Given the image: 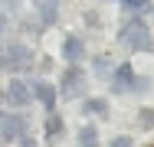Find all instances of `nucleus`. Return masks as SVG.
<instances>
[{"label":"nucleus","mask_w":154,"mask_h":147,"mask_svg":"<svg viewBox=\"0 0 154 147\" xmlns=\"http://www.w3.org/2000/svg\"><path fill=\"white\" fill-rule=\"evenodd\" d=\"M0 3H3V7H7V10H13V7H17V3H20V0H0Z\"/></svg>","instance_id":"a211bd4d"},{"label":"nucleus","mask_w":154,"mask_h":147,"mask_svg":"<svg viewBox=\"0 0 154 147\" xmlns=\"http://www.w3.org/2000/svg\"><path fill=\"white\" fill-rule=\"evenodd\" d=\"M82 108H85V115H98V118L108 115V101H105V98H89Z\"/></svg>","instance_id":"f8f14e48"},{"label":"nucleus","mask_w":154,"mask_h":147,"mask_svg":"<svg viewBox=\"0 0 154 147\" xmlns=\"http://www.w3.org/2000/svg\"><path fill=\"white\" fill-rule=\"evenodd\" d=\"M95 75H108V59H105V56L95 59Z\"/></svg>","instance_id":"4468645a"},{"label":"nucleus","mask_w":154,"mask_h":147,"mask_svg":"<svg viewBox=\"0 0 154 147\" xmlns=\"http://www.w3.org/2000/svg\"><path fill=\"white\" fill-rule=\"evenodd\" d=\"M0 105H3V92H0Z\"/></svg>","instance_id":"aec40b11"},{"label":"nucleus","mask_w":154,"mask_h":147,"mask_svg":"<svg viewBox=\"0 0 154 147\" xmlns=\"http://www.w3.org/2000/svg\"><path fill=\"white\" fill-rule=\"evenodd\" d=\"M36 10H39V23L53 26L56 16H59V0H36Z\"/></svg>","instance_id":"6e6552de"},{"label":"nucleus","mask_w":154,"mask_h":147,"mask_svg":"<svg viewBox=\"0 0 154 147\" xmlns=\"http://www.w3.org/2000/svg\"><path fill=\"white\" fill-rule=\"evenodd\" d=\"M62 56H66L72 65H75L79 59L85 56V43H82L79 36H66V43H62Z\"/></svg>","instance_id":"1a4fd4ad"},{"label":"nucleus","mask_w":154,"mask_h":147,"mask_svg":"<svg viewBox=\"0 0 154 147\" xmlns=\"http://www.w3.org/2000/svg\"><path fill=\"white\" fill-rule=\"evenodd\" d=\"M33 65V52L23 43H7L0 49V69H10V72H23Z\"/></svg>","instance_id":"f03ea898"},{"label":"nucleus","mask_w":154,"mask_h":147,"mask_svg":"<svg viewBox=\"0 0 154 147\" xmlns=\"http://www.w3.org/2000/svg\"><path fill=\"white\" fill-rule=\"evenodd\" d=\"M3 101H10L13 108H26V105L33 101L30 85H26V82H20V79H13V82L7 85V92H3Z\"/></svg>","instance_id":"39448f33"},{"label":"nucleus","mask_w":154,"mask_h":147,"mask_svg":"<svg viewBox=\"0 0 154 147\" xmlns=\"http://www.w3.org/2000/svg\"><path fill=\"white\" fill-rule=\"evenodd\" d=\"M20 147H36V144H33V137H26V134H23V137H20Z\"/></svg>","instance_id":"f3484780"},{"label":"nucleus","mask_w":154,"mask_h":147,"mask_svg":"<svg viewBox=\"0 0 154 147\" xmlns=\"http://www.w3.org/2000/svg\"><path fill=\"white\" fill-rule=\"evenodd\" d=\"M118 39H122L131 52H151V49H154L151 29H148V23H144V20H138V16H131V20H125V23H122Z\"/></svg>","instance_id":"f257e3e1"},{"label":"nucleus","mask_w":154,"mask_h":147,"mask_svg":"<svg viewBox=\"0 0 154 147\" xmlns=\"http://www.w3.org/2000/svg\"><path fill=\"white\" fill-rule=\"evenodd\" d=\"M148 88H151V79L148 75H134V88L131 92H148Z\"/></svg>","instance_id":"ddd939ff"},{"label":"nucleus","mask_w":154,"mask_h":147,"mask_svg":"<svg viewBox=\"0 0 154 147\" xmlns=\"http://www.w3.org/2000/svg\"><path fill=\"white\" fill-rule=\"evenodd\" d=\"M131 88H134V69H131V62H122L115 69V75H112V92L115 95H125Z\"/></svg>","instance_id":"423d86ee"},{"label":"nucleus","mask_w":154,"mask_h":147,"mask_svg":"<svg viewBox=\"0 0 154 147\" xmlns=\"http://www.w3.org/2000/svg\"><path fill=\"white\" fill-rule=\"evenodd\" d=\"M62 134V118L56 115V111H49L46 115V144H56Z\"/></svg>","instance_id":"9d476101"},{"label":"nucleus","mask_w":154,"mask_h":147,"mask_svg":"<svg viewBox=\"0 0 154 147\" xmlns=\"http://www.w3.org/2000/svg\"><path fill=\"white\" fill-rule=\"evenodd\" d=\"M26 134V115H0V144Z\"/></svg>","instance_id":"20e7f679"},{"label":"nucleus","mask_w":154,"mask_h":147,"mask_svg":"<svg viewBox=\"0 0 154 147\" xmlns=\"http://www.w3.org/2000/svg\"><path fill=\"white\" fill-rule=\"evenodd\" d=\"M122 3L128 10H144V7H148V0H122Z\"/></svg>","instance_id":"2eb2a0df"},{"label":"nucleus","mask_w":154,"mask_h":147,"mask_svg":"<svg viewBox=\"0 0 154 147\" xmlns=\"http://www.w3.org/2000/svg\"><path fill=\"white\" fill-rule=\"evenodd\" d=\"M82 92H85V72L79 65H69L59 79V95L62 98H79Z\"/></svg>","instance_id":"7ed1b4c3"},{"label":"nucleus","mask_w":154,"mask_h":147,"mask_svg":"<svg viewBox=\"0 0 154 147\" xmlns=\"http://www.w3.org/2000/svg\"><path fill=\"white\" fill-rule=\"evenodd\" d=\"M112 147H131V137H115Z\"/></svg>","instance_id":"dca6fc26"},{"label":"nucleus","mask_w":154,"mask_h":147,"mask_svg":"<svg viewBox=\"0 0 154 147\" xmlns=\"http://www.w3.org/2000/svg\"><path fill=\"white\" fill-rule=\"evenodd\" d=\"M79 147H98V131H95V124H82V131H79Z\"/></svg>","instance_id":"9b49d317"},{"label":"nucleus","mask_w":154,"mask_h":147,"mask_svg":"<svg viewBox=\"0 0 154 147\" xmlns=\"http://www.w3.org/2000/svg\"><path fill=\"white\" fill-rule=\"evenodd\" d=\"M3 29H7V16H0V33H3Z\"/></svg>","instance_id":"6ab92c4d"},{"label":"nucleus","mask_w":154,"mask_h":147,"mask_svg":"<svg viewBox=\"0 0 154 147\" xmlns=\"http://www.w3.org/2000/svg\"><path fill=\"white\" fill-rule=\"evenodd\" d=\"M33 92V98H39V101H43V108H46V115H49V111H56V88L49 85V82H36V85H30Z\"/></svg>","instance_id":"0eeeda50"},{"label":"nucleus","mask_w":154,"mask_h":147,"mask_svg":"<svg viewBox=\"0 0 154 147\" xmlns=\"http://www.w3.org/2000/svg\"><path fill=\"white\" fill-rule=\"evenodd\" d=\"M148 147H154V144H148Z\"/></svg>","instance_id":"412c9836"}]
</instances>
